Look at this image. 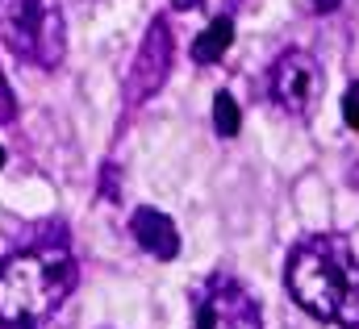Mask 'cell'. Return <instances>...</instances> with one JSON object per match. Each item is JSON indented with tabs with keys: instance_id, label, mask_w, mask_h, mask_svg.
<instances>
[{
	"instance_id": "6da1fadb",
	"label": "cell",
	"mask_w": 359,
	"mask_h": 329,
	"mask_svg": "<svg viewBox=\"0 0 359 329\" xmlns=\"http://www.w3.org/2000/svg\"><path fill=\"white\" fill-rule=\"evenodd\" d=\"M288 296L318 321L359 329V254L343 234H313L284 262Z\"/></svg>"
},
{
	"instance_id": "7a4b0ae2",
	"label": "cell",
	"mask_w": 359,
	"mask_h": 329,
	"mask_svg": "<svg viewBox=\"0 0 359 329\" xmlns=\"http://www.w3.org/2000/svg\"><path fill=\"white\" fill-rule=\"evenodd\" d=\"M76 258L63 246H34L0 262V326L42 329L76 292Z\"/></svg>"
},
{
	"instance_id": "3957f363",
	"label": "cell",
	"mask_w": 359,
	"mask_h": 329,
	"mask_svg": "<svg viewBox=\"0 0 359 329\" xmlns=\"http://www.w3.org/2000/svg\"><path fill=\"white\" fill-rule=\"evenodd\" d=\"M0 42L17 59L55 71L67 55V25L59 0H0Z\"/></svg>"
},
{
	"instance_id": "277c9868",
	"label": "cell",
	"mask_w": 359,
	"mask_h": 329,
	"mask_svg": "<svg viewBox=\"0 0 359 329\" xmlns=\"http://www.w3.org/2000/svg\"><path fill=\"white\" fill-rule=\"evenodd\" d=\"M192 329H264V317L238 279L209 275L192 292Z\"/></svg>"
},
{
	"instance_id": "5b68a950",
	"label": "cell",
	"mask_w": 359,
	"mask_h": 329,
	"mask_svg": "<svg viewBox=\"0 0 359 329\" xmlns=\"http://www.w3.org/2000/svg\"><path fill=\"white\" fill-rule=\"evenodd\" d=\"M322 88H326L322 63L309 50H297V46L284 50L268 71V96L288 117H309L322 100Z\"/></svg>"
},
{
	"instance_id": "8992f818",
	"label": "cell",
	"mask_w": 359,
	"mask_h": 329,
	"mask_svg": "<svg viewBox=\"0 0 359 329\" xmlns=\"http://www.w3.org/2000/svg\"><path fill=\"white\" fill-rule=\"evenodd\" d=\"M172 29H168V21H151V29H147V38H142V46H138V55H134V67H130V76H126V104H147L163 83H168V71H172Z\"/></svg>"
},
{
	"instance_id": "52a82bcc",
	"label": "cell",
	"mask_w": 359,
	"mask_h": 329,
	"mask_svg": "<svg viewBox=\"0 0 359 329\" xmlns=\"http://www.w3.org/2000/svg\"><path fill=\"white\" fill-rule=\"evenodd\" d=\"M130 234H134V242L147 250L151 258H176L180 254V230L176 221L168 217V213H159V209H138L134 217H130Z\"/></svg>"
},
{
	"instance_id": "ba28073f",
	"label": "cell",
	"mask_w": 359,
	"mask_h": 329,
	"mask_svg": "<svg viewBox=\"0 0 359 329\" xmlns=\"http://www.w3.org/2000/svg\"><path fill=\"white\" fill-rule=\"evenodd\" d=\"M230 42H234V21H230V13H217L201 34H196V42H192V59L205 67V63H217L226 50H230Z\"/></svg>"
},
{
	"instance_id": "9c48e42d",
	"label": "cell",
	"mask_w": 359,
	"mask_h": 329,
	"mask_svg": "<svg viewBox=\"0 0 359 329\" xmlns=\"http://www.w3.org/2000/svg\"><path fill=\"white\" fill-rule=\"evenodd\" d=\"M213 130H217L222 138H234V134L243 130V113H238V100H234L230 92H217V96H213Z\"/></svg>"
},
{
	"instance_id": "30bf717a",
	"label": "cell",
	"mask_w": 359,
	"mask_h": 329,
	"mask_svg": "<svg viewBox=\"0 0 359 329\" xmlns=\"http://www.w3.org/2000/svg\"><path fill=\"white\" fill-rule=\"evenodd\" d=\"M13 121H17V96H13V88L0 71V125H13Z\"/></svg>"
},
{
	"instance_id": "8fae6325",
	"label": "cell",
	"mask_w": 359,
	"mask_h": 329,
	"mask_svg": "<svg viewBox=\"0 0 359 329\" xmlns=\"http://www.w3.org/2000/svg\"><path fill=\"white\" fill-rule=\"evenodd\" d=\"M343 121H347L351 130H359V80L343 92Z\"/></svg>"
},
{
	"instance_id": "7c38bea8",
	"label": "cell",
	"mask_w": 359,
	"mask_h": 329,
	"mask_svg": "<svg viewBox=\"0 0 359 329\" xmlns=\"http://www.w3.org/2000/svg\"><path fill=\"white\" fill-rule=\"evenodd\" d=\"M309 4H313V13H334L343 0H309Z\"/></svg>"
},
{
	"instance_id": "4fadbf2b",
	"label": "cell",
	"mask_w": 359,
	"mask_h": 329,
	"mask_svg": "<svg viewBox=\"0 0 359 329\" xmlns=\"http://www.w3.org/2000/svg\"><path fill=\"white\" fill-rule=\"evenodd\" d=\"M205 4H213V17H217V13H230L238 0H205Z\"/></svg>"
},
{
	"instance_id": "5bb4252c",
	"label": "cell",
	"mask_w": 359,
	"mask_h": 329,
	"mask_svg": "<svg viewBox=\"0 0 359 329\" xmlns=\"http://www.w3.org/2000/svg\"><path fill=\"white\" fill-rule=\"evenodd\" d=\"M205 0H172V8H180V13H192V8H201Z\"/></svg>"
},
{
	"instance_id": "9a60e30c",
	"label": "cell",
	"mask_w": 359,
	"mask_h": 329,
	"mask_svg": "<svg viewBox=\"0 0 359 329\" xmlns=\"http://www.w3.org/2000/svg\"><path fill=\"white\" fill-rule=\"evenodd\" d=\"M0 171H4V146H0Z\"/></svg>"
}]
</instances>
